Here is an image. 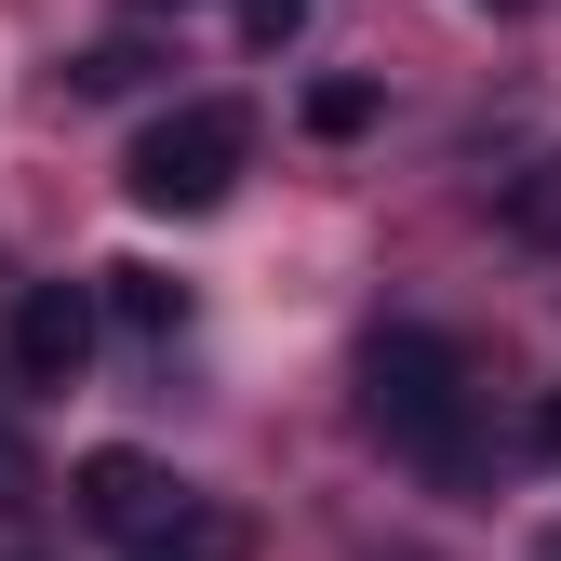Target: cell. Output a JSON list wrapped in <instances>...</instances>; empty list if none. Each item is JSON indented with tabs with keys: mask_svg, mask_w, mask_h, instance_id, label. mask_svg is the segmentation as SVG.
I'll list each match as a JSON object with an SVG mask.
<instances>
[{
	"mask_svg": "<svg viewBox=\"0 0 561 561\" xmlns=\"http://www.w3.org/2000/svg\"><path fill=\"white\" fill-rule=\"evenodd\" d=\"M362 414H375V442L414 455L428 481H481V388H468V347L442 321H388L362 347Z\"/></svg>",
	"mask_w": 561,
	"mask_h": 561,
	"instance_id": "obj_1",
	"label": "cell"
},
{
	"mask_svg": "<svg viewBox=\"0 0 561 561\" xmlns=\"http://www.w3.org/2000/svg\"><path fill=\"white\" fill-rule=\"evenodd\" d=\"M241 161H254V107L241 94H187V107H161L148 134H134L121 187L148 201V215H215V201L241 187Z\"/></svg>",
	"mask_w": 561,
	"mask_h": 561,
	"instance_id": "obj_2",
	"label": "cell"
},
{
	"mask_svg": "<svg viewBox=\"0 0 561 561\" xmlns=\"http://www.w3.org/2000/svg\"><path fill=\"white\" fill-rule=\"evenodd\" d=\"M67 495H81V522L107 535V548H161L201 495H187V481L161 468V455H134V442H107V455H81V468H67Z\"/></svg>",
	"mask_w": 561,
	"mask_h": 561,
	"instance_id": "obj_3",
	"label": "cell"
},
{
	"mask_svg": "<svg viewBox=\"0 0 561 561\" xmlns=\"http://www.w3.org/2000/svg\"><path fill=\"white\" fill-rule=\"evenodd\" d=\"M94 334H107L94 280H27V295H14V321H0V347H14V388H81Z\"/></svg>",
	"mask_w": 561,
	"mask_h": 561,
	"instance_id": "obj_4",
	"label": "cell"
},
{
	"mask_svg": "<svg viewBox=\"0 0 561 561\" xmlns=\"http://www.w3.org/2000/svg\"><path fill=\"white\" fill-rule=\"evenodd\" d=\"M94 308H107L121 334H148V347H161V334L187 321V280H161V267H94Z\"/></svg>",
	"mask_w": 561,
	"mask_h": 561,
	"instance_id": "obj_5",
	"label": "cell"
},
{
	"mask_svg": "<svg viewBox=\"0 0 561 561\" xmlns=\"http://www.w3.org/2000/svg\"><path fill=\"white\" fill-rule=\"evenodd\" d=\"M495 215H508V241H535V254H561V148L508 174V201H495Z\"/></svg>",
	"mask_w": 561,
	"mask_h": 561,
	"instance_id": "obj_6",
	"label": "cell"
},
{
	"mask_svg": "<svg viewBox=\"0 0 561 561\" xmlns=\"http://www.w3.org/2000/svg\"><path fill=\"white\" fill-rule=\"evenodd\" d=\"M67 81H81V94H148V81H161V41L121 27V41H94V54H67Z\"/></svg>",
	"mask_w": 561,
	"mask_h": 561,
	"instance_id": "obj_7",
	"label": "cell"
},
{
	"mask_svg": "<svg viewBox=\"0 0 561 561\" xmlns=\"http://www.w3.org/2000/svg\"><path fill=\"white\" fill-rule=\"evenodd\" d=\"M375 81H308V134H321V148H347V134H375Z\"/></svg>",
	"mask_w": 561,
	"mask_h": 561,
	"instance_id": "obj_8",
	"label": "cell"
},
{
	"mask_svg": "<svg viewBox=\"0 0 561 561\" xmlns=\"http://www.w3.org/2000/svg\"><path fill=\"white\" fill-rule=\"evenodd\" d=\"M241 41L280 54V41H308V0H241Z\"/></svg>",
	"mask_w": 561,
	"mask_h": 561,
	"instance_id": "obj_9",
	"label": "cell"
},
{
	"mask_svg": "<svg viewBox=\"0 0 561 561\" xmlns=\"http://www.w3.org/2000/svg\"><path fill=\"white\" fill-rule=\"evenodd\" d=\"M27 495H41V455H27L14 414H0V508H27Z\"/></svg>",
	"mask_w": 561,
	"mask_h": 561,
	"instance_id": "obj_10",
	"label": "cell"
},
{
	"mask_svg": "<svg viewBox=\"0 0 561 561\" xmlns=\"http://www.w3.org/2000/svg\"><path fill=\"white\" fill-rule=\"evenodd\" d=\"M522 455H535V468H561V388H535V401H522Z\"/></svg>",
	"mask_w": 561,
	"mask_h": 561,
	"instance_id": "obj_11",
	"label": "cell"
},
{
	"mask_svg": "<svg viewBox=\"0 0 561 561\" xmlns=\"http://www.w3.org/2000/svg\"><path fill=\"white\" fill-rule=\"evenodd\" d=\"M481 14H535V0H481Z\"/></svg>",
	"mask_w": 561,
	"mask_h": 561,
	"instance_id": "obj_12",
	"label": "cell"
},
{
	"mask_svg": "<svg viewBox=\"0 0 561 561\" xmlns=\"http://www.w3.org/2000/svg\"><path fill=\"white\" fill-rule=\"evenodd\" d=\"M134 14H187V0H134Z\"/></svg>",
	"mask_w": 561,
	"mask_h": 561,
	"instance_id": "obj_13",
	"label": "cell"
},
{
	"mask_svg": "<svg viewBox=\"0 0 561 561\" xmlns=\"http://www.w3.org/2000/svg\"><path fill=\"white\" fill-rule=\"evenodd\" d=\"M548 561H561V535H548Z\"/></svg>",
	"mask_w": 561,
	"mask_h": 561,
	"instance_id": "obj_14",
	"label": "cell"
},
{
	"mask_svg": "<svg viewBox=\"0 0 561 561\" xmlns=\"http://www.w3.org/2000/svg\"><path fill=\"white\" fill-rule=\"evenodd\" d=\"M14 561H27V548H14Z\"/></svg>",
	"mask_w": 561,
	"mask_h": 561,
	"instance_id": "obj_15",
	"label": "cell"
}]
</instances>
